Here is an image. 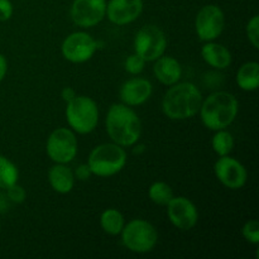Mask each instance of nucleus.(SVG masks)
<instances>
[{"label": "nucleus", "instance_id": "nucleus-31", "mask_svg": "<svg viewBox=\"0 0 259 259\" xmlns=\"http://www.w3.org/2000/svg\"><path fill=\"white\" fill-rule=\"evenodd\" d=\"M7 71H8V63L7 60L3 55H0V82L4 80L5 75H7Z\"/></svg>", "mask_w": 259, "mask_h": 259}, {"label": "nucleus", "instance_id": "nucleus-1", "mask_svg": "<svg viewBox=\"0 0 259 259\" xmlns=\"http://www.w3.org/2000/svg\"><path fill=\"white\" fill-rule=\"evenodd\" d=\"M202 104V95L192 82H176L164 94L162 110L172 120H185L196 115Z\"/></svg>", "mask_w": 259, "mask_h": 259}, {"label": "nucleus", "instance_id": "nucleus-3", "mask_svg": "<svg viewBox=\"0 0 259 259\" xmlns=\"http://www.w3.org/2000/svg\"><path fill=\"white\" fill-rule=\"evenodd\" d=\"M239 110V104L233 94L217 91L202 100L200 116L202 124L210 131L225 129L235 120Z\"/></svg>", "mask_w": 259, "mask_h": 259}, {"label": "nucleus", "instance_id": "nucleus-8", "mask_svg": "<svg viewBox=\"0 0 259 259\" xmlns=\"http://www.w3.org/2000/svg\"><path fill=\"white\" fill-rule=\"evenodd\" d=\"M46 152L55 163H70L77 154V139L67 128H57L48 137Z\"/></svg>", "mask_w": 259, "mask_h": 259}, {"label": "nucleus", "instance_id": "nucleus-10", "mask_svg": "<svg viewBox=\"0 0 259 259\" xmlns=\"http://www.w3.org/2000/svg\"><path fill=\"white\" fill-rule=\"evenodd\" d=\"M98 50V42L86 32L71 33L61 46L62 56L72 63H83L91 60Z\"/></svg>", "mask_w": 259, "mask_h": 259}, {"label": "nucleus", "instance_id": "nucleus-11", "mask_svg": "<svg viewBox=\"0 0 259 259\" xmlns=\"http://www.w3.org/2000/svg\"><path fill=\"white\" fill-rule=\"evenodd\" d=\"M166 206L169 222L177 229L187 232V230H191L197 224L199 212H197L194 202L187 199V197L174 196Z\"/></svg>", "mask_w": 259, "mask_h": 259}, {"label": "nucleus", "instance_id": "nucleus-2", "mask_svg": "<svg viewBox=\"0 0 259 259\" xmlns=\"http://www.w3.org/2000/svg\"><path fill=\"white\" fill-rule=\"evenodd\" d=\"M106 132L114 143L134 146L141 138L142 123L138 114L125 104H114L106 114Z\"/></svg>", "mask_w": 259, "mask_h": 259}, {"label": "nucleus", "instance_id": "nucleus-22", "mask_svg": "<svg viewBox=\"0 0 259 259\" xmlns=\"http://www.w3.org/2000/svg\"><path fill=\"white\" fill-rule=\"evenodd\" d=\"M19 172L17 166L4 156H0V189L7 190L12 185L17 184Z\"/></svg>", "mask_w": 259, "mask_h": 259}, {"label": "nucleus", "instance_id": "nucleus-28", "mask_svg": "<svg viewBox=\"0 0 259 259\" xmlns=\"http://www.w3.org/2000/svg\"><path fill=\"white\" fill-rule=\"evenodd\" d=\"M13 15V5L10 0H0V22H7Z\"/></svg>", "mask_w": 259, "mask_h": 259}, {"label": "nucleus", "instance_id": "nucleus-12", "mask_svg": "<svg viewBox=\"0 0 259 259\" xmlns=\"http://www.w3.org/2000/svg\"><path fill=\"white\" fill-rule=\"evenodd\" d=\"M105 15V0H75L71 7V18L81 28L95 27Z\"/></svg>", "mask_w": 259, "mask_h": 259}, {"label": "nucleus", "instance_id": "nucleus-30", "mask_svg": "<svg viewBox=\"0 0 259 259\" xmlns=\"http://www.w3.org/2000/svg\"><path fill=\"white\" fill-rule=\"evenodd\" d=\"M76 96V93L75 90H73L72 88H63L62 93H61V98H62L63 101H66V103H68L70 100H72L73 98Z\"/></svg>", "mask_w": 259, "mask_h": 259}, {"label": "nucleus", "instance_id": "nucleus-18", "mask_svg": "<svg viewBox=\"0 0 259 259\" xmlns=\"http://www.w3.org/2000/svg\"><path fill=\"white\" fill-rule=\"evenodd\" d=\"M51 187L58 194H68L75 186V175L63 163H56L48 171Z\"/></svg>", "mask_w": 259, "mask_h": 259}, {"label": "nucleus", "instance_id": "nucleus-9", "mask_svg": "<svg viewBox=\"0 0 259 259\" xmlns=\"http://www.w3.org/2000/svg\"><path fill=\"white\" fill-rule=\"evenodd\" d=\"M225 27V15L218 5L209 4L199 10L195 19L197 37L204 42L215 40Z\"/></svg>", "mask_w": 259, "mask_h": 259}, {"label": "nucleus", "instance_id": "nucleus-26", "mask_svg": "<svg viewBox=\"0 0 259 259\" xmlns=\"http://www.w3.org/2000/svg\"><path fill=\"white\" fill-rule=\"evenodd\" d=\"M247 37L255 50L259 48V17L254 15L247 24Z\"/></svg>", "mask_w": 259, "mask_h": 259}, {"label": "nucleus", "instance_id": "nucleus-5", "mask_svg": "<svg viewBox=\"0 0 259 259\" xmlns=\"http://www.w3.org/2000/svg\"><path fill=\"white\" fill-rule=\"evenodd\" d=\"M66 119L68 125L78 134H89L95 131L99 121V109L89 96L76 95L67 103Z\"/></svg>", "mask_w": 259, "mask_h": 259}, {"label": "nucleus", "instance_id": "nucleus-4", "mask_svg": "<svg viewBox=\"0 0 259 259\" xmlns=\"http://www.w3.org/2000/svg\"><path fill=\"white\" fill-rule=\"evenodd\" d=\"M91 174L110 177L119 174L126 164V152L116 143H104L91 151L88 161Z\"/></svg>", "mask_w": 259, "mask_h": 259}, {"label": "nucleus", "instance_id": "nucleus-19", "mask_svg": "<svg viewBox=\"0 0 259 259\" xmlns=\"http://www.w3.org/2000/svg\"><path fill=\"white\" fill-rule=\"evenodd\" d=\"M237 83L242 90L255 91L259 86V65L258 62H247L238 70Z\"/></svg>", "mask_w": 259, "mask_h": 259}, {"label": "nucleus", "instance_id": "nucleus-13", "mask_svg": "<svg viewBox=\"0 0 259 259\" xmlns=\"http://www.w3.org/2000/svg\"><path fill=\"white\" fill-rule=\"evenodd\" d=\"M214 172L217 179L230 190H239L247 184L248 172L245 167L229 156H223L215 162Z\"/></svg>", "mask_w": 259, "mask_h": 259}, {"label": "nucleus", "instance_id": "nucleus-7", "mask_svg": "<svg viewBox=\"0 0 259 259\" xmlns=\"http://www.w3.org/2000/svg\"><path fill=\"white\" fill-rule=\"evenodd\" d=\"M166 47V34L156 25H144L134 38V52L146 62H152L163 56Z\"/></svg>", "mask_w": 259, "mask_h": 259}, {"label": "nucleus", "instance_id": "nucleus-25", "mask_svg": "<svg viewBox=\"0 0 259 259\" xmlns=\"http://www.w3.org/2000/svg\"><path fill=\"white\" fill-rule=\"evenodd\" d=\"M144 66H146V61L136 52L126 57L125 63H124L126 72H129L131 75H139L144 70Z\"/></svg>", "mask_w": 259, "mask_h": 259}, {"label": "nucleus", "instance_id": "nucleus-15", "mask_svg": "<svg viewBox=\"0 0 259 259\" xmlns=\"http://www.w3.org/2000/svg\"><path fill=\"white\" fill-rule=\"evenodd\" d=\"M152 91V83L146 78H131L120 88V100L128 106L142 105L151 98Z\"/></svg>", "mask_w": 259, "mask_h": 259}, {"label": "nucleus", "instance_id": "nucleus-6", "mask_svg": "<svg viewBox=\"0 0 259 259\" xmlns=\"http://www.w3.org/2000/svg\"><path fill=\"white\" fill-rule=\"evenodd\" d=\"M124 247L133 253H148L154 249L158 242L156 228L143 219H133L121 230Z\"/></svg>", "mask_w": 259, "mask_h": 259}, {"label": "nucleus", "instance_id": "nucleus-14", "mask_svg": "<svg viewBox=\"0 0 259 259\" xmlns=\"http://www.w3.org/2000/svg\"><path fill=\"white\" fill-rule=\"evenodd\" d=\"M143 12L142 0H110L106 4V15L111 23L125 25L134 22Z\"/></svg>", "mask_w": 259, "mask_h": 259}, {"label": "nucleus", "instance_id": "nucleus-27", "mask_svg": "<svg viewBox=\"0 0 259 259\" xmlns=\"http://www.w3.org/2000/svg\"><path fill=\"white\" fill-rule=\"evenodd\" d=\"M25 196H27L25 190L18 184L12 185V186H9L7 189L8 200L12 202H15V204H22V202H24Z\"/></svg>", "mask_w": 259, "mask_h": 259}, {"label": "nucleus", "instance_id": "nucleus-16", "mask_svg": "<svg viewBox=\"0 0 259 259\" xmlns=\"http://www.w3.org/2000/svg\"><path fill=\"white\" fill-rule=\"evenodd\" d=\"M153 72L157 80L163 85L171 86L179 82L182 76V67L176 58L171 56H161L153 66Z\"/></svg>", "mask_w": 259, "mask_h": 259}, {"label": "nucleus", "instance_id": "nucleus-23", "mask_svg": "<svg viewBox=\"0 0 259 259\" xmlns=\"http://www.w3.org/2000/svg\"><path fill=\"white\" fill-rule=\"evenodd\" d=\"M148 196L154 204L157 205H167L174 197V191L171 186L166 182L157 181L151 185L148 189Z\"/></svg>", "mask_w": 259, "mask_h": 259}, {"label": "nucleus", "instance_id": "nucleus-21", "mask_svg": "<svg viewBox=\"0 0 259 259\" xmlns=\"http://www.w3.org/2000/svg\"><path fill=\"white\" fill-rule=\"evenodd\" d=\"M211 146L215 153L219 157L229 156V153L234 148V138L229 132H227L225 129H220V131H217L215 136L212 137Z\"/></svg>", "mask_w": 259, "mask_h": 259}, {"label": "nucleus", "instance_id": "nucleus-24", "mask_svg": "<svg viewBox=\"0 0 259 259\" xmlns=\"http://www.w3.org/2000/svg\"><path fill=\"white\" fill-rule=\"evenodd\" d=\"M243 237L245 238L247 242L250 244L258 245L259 244V223L257 220H248L242 229Z\"/></svg>", "mask_w": 259, "mask_h": 259}, {"label": "nucleus", "instance_id": "nucleus-29", "mask_svg": "<svg viewBox=\"0 0 259 259\" xmlns=\"http://www.w3.org/2000/svg\"><path fill=\"white\" fill-rule=\"evenodd\" d=\"M75 179L80 180V181H86V180L90 179V176L93 174H91V169L90 167H89V164H80V166L76 168L75 171Z\"/></svg>", "mask_w": 259, "mask_h": 259}, {"label": "nucleus", "instance_id": "nucleus-32", "mask_svg": "<svg viewBox=\"0 0 259 259\" xmlns=\"http://www.w3.org/2000/svg\"><path fill=\"white\" fill-rule=\"evenodd\" d=\"M8 207V204H7V196H4V195H0V212L5 211Z\"/></svg>", "mask_w": 259, "mask_h": 259}, {"label": "nucleus", "instance_id": "nucleus-20", "mask_svg": "<svg viewBox=\"0 0 259 259\" xmlns=\"http://www.w3.org/2000/svg\"><path fill=\"white\" fill-rule=\"evenodd\" d=\"M100 225L104 232L109 235H119L123 230L124 217L116 209H106L100 217Z\"/></svg>", "mask_w": 259, "mask_h": 259}, {"label": "nucleus", "instance_id": "nucleus-17", "mask_svg": "<svg viewBox=\"0 0 259 259\" xmlns=\"http://www.w3.org/2000/svg\"><path fill=\"white\" fill-rule=\"evenodd\" d=\"M201 56L205 62L217 70H225L232 65V53L225 46L215 42H206L201 48Z\"/></svg>", "mask_w": 259, "mask_h": 259}]
</instances>
